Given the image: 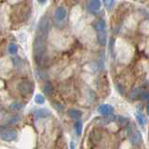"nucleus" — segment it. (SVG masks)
Returning a JSON list of instances; mask_svg holds the SVG:
<instances>
[{
	"label": "nucleus",
	"mask_w": 149,
	"mask_h": 149,
	"mask_svg": "<svg viewBox=\"0 0 149 149\" xmlns=\"http://www.w3.org/2000/svg\"><path fill=\"white\" fill-rule=\"evenodd\" d=\"M47 46L44 39V36L37 35L33 44V53L34 59L37 64H42L45 61Z\"/></svg>",
	"instance_id": "1"
},
{
	"label": "nucleus",
	"mask_w": 149,
	"mask_h": 149,
	"mask_svg": "<svg viewBox=\"0 0 149 149\" xmlns=\"http://www.w3.org/2000/svg\"><path fill=\"white\" fill-rule=\"evenodd\" d=\"M18 91L20 92V94L23 97H27L31 95L34 91V85L33 83L28 81V80H22L19 83V85L17 87Z\"/></svg>",
	"instance_id": "2"
},
{
	"label": "nucleus",
	"mask_w": 149,
	"mask_h": 149,
	"mask_svg": "<svg viewBox=\"0 0 149 149\" xmlns=\"http://www.w3.org/2000/svg\"><path fill=\"white\" fill-rule=\"evenodd\" d=\"M51 26H52V22L48 16L45 15L40 19L38 25H37V29L43 35H47L51 30Z\"/></svg>",
	"instance_id": "3"
},
{
	"label": "nucleus",
	"mask_w": 149,
	"mask_h": 149,
	"mask_svg": "<svg viewBox=\"0 0 149 149\" xmlns=\"http://www.w3.org/2000/svg\"><path fill=\"white\" fill-rule=\"evenodd\" d=\"M17 138V132L14 130H6L1 132V139L5 142H12Z\"/></svg>",
	"instance_id": "4"
},
{
	"label": "nucleus",
	"mask_w": 149,
	"mask_h": 149,
	"mask_svg": "<svg viewBox=\"0 0 149 149\" xmlns=\"http://www.w3.org/2000/svg\"><path fill=\"white\" fill-rule=\"evenodd\" d=\"M67 16L66 9L63 7H59L54 12V19L57 22H62L65 20V18Z\"/></svg>",
	"instance_id": "5"
},
{
	"label": "nucleus",
	"mask_w": 149,
	"mask_h": 149,
	"mask_svg": "<svg viewBox=\"0 0 149 149\" xmlns=\"http://www.w3.org/2000/svg\"><path fill=\"white\" fill-rule=\"evenodd\" d=\"M102 138V133L100 130L95 129L93 130L90 134V140L92 142V143H98Z\"/></svg>",
	"instance_id": "6"
},
{
	"label": "nucleus",
	"mask_w": 149,
	"mask_h": 149,
	"mask_svg": "<svg viewBox=\"0 0 149 149\" xmlns=\"http://www.w3.org/2000/svg\"><path fill=\"white\" fill-rule=\"evenodd\" d=\"M113 111H114L113 107L109 104H102L98 107V112H99L101 115L105 116H110L112 113H113Z\"/></svg>",
	"instance_id": "7"
},
{
	"label": "nucleus",
	"mask_w": 149,
	"mask_h": 149,
	"mask_svg": "<svg viewBox=\"0 0 149 149\" xmlns=\"http://www.w3.org/2000/svg\"><path fill=\"white\" fill-rule=\"evenodd\" d=\"M143 141V137H142V134L140 132L136 130L135 132H133L130 137V142L133 146H137V144H140Z\"/></svg>",
	"instance_id": "8"
},
{
	"label": "nucleus",
	"mask_w": 149,
	"mask_h": 149,
	"mask_svg": "<svg viewBox=\"0 0 149 149\" xmlns=\"http://www.w3.org/2000/svg\"><path fill=\"white\" fill-rule=\"evenodd\" d=\"M97 32V40L98 43L101 46H105L106 45V31L105 29H102Z\"/></svg>",
	"instance_id": "9"
},
{
	"label": "nucleus",
	"mask_w": 149,
	"mask_h": 149,
	"mask_svg": "<svg viewBox=\"0 0 149 149\" xmlns=\"http://www.w3.org/2000/svg\"><path fill=\"white\" fill-rule=\"evenodd\" d=\"M88 8H90V10L91 12H97L99 11L101 8H102V2L101 0H91L90 2V6H88Z\"/></svg>",
	"instance_id": "10"
},
{
	"label": "nucleus",
	"mask_w": 149,
	"mask_h": 149,
	"mask_svg": "<svg viewBox=\"0 0 149 149\" xmlns=\"http://www.w3.org/2000/svg\"><path fill=\"white\" fill-rule=\"evenodd\" d=\"M67 115L73 119H79L82 116V112L76 108H71L67 111Z\"/></svg>",
	"instance_id": "11"
},
{
	"label": "nucleus",
	"mask_w": 149,
	"mask_h": 149,
	"mask_svg": "<svg viewBox=\"0 0 149 149\" xmlns=\"http://www.w3.org/2000/svg\"><path fill=\"white\" fill-rule=\"evenodd\" d=\"M35 115L36 118H46L48 116H50V112L47 109H37L35 112Z\"/></svg>",
	"instance_id": "12"
},
{
	"label": "nucleus",
	"mask_w": 149,
	"mask_h": 149,
	"mask_svg": "<svg viewBox=\"0 0 149 149\" xmlns=\"http://www.w3.org/2000/svg\"><path fill=\"white\" fill-rule=\"evenodd\" d=\"M136 119H137V122L139 123V125L142 126V127H143V126L146 125V116L143 115V113H142L141 111H138L137 112V114H136Z\"/></svg>",
	"instance_id": "13"
},
{
	"label": "nucleus",
	"mask_w": 149,
	"mask_h": 149,
	"mask_svg": "<svg viewBox=\"0 0 149 149\" xmlns=\"http://www.w3.org/2000/svg\"><path fill=\"white\" fill-rule=\"evenodd\" d=\"M94 29L96 31H99L102 29H105V22L102 19H99L97 20L94 23Z\"/></svg>",
	"instance_id": "14"
},
{
	"label": "nucleus",
	"mask_w": 149,
	"mask_h": 149,
	"mask_svg": "<svg viewBox=\"0 0 149 149\" xmlns=\"http://www.w3.org/2000/svg\"><path fill=\"white\" fill-rule=\"evenodd\" d=\"M82 130H83V124L80 120L77 119L76 123H74V130H76V133L77 135H81L82 133Z\"/></svg>",
	"instance_id": "15"
},
{
	"label": "nucleus",
	"mask_w": 149,
	"mask_h": 149,
	"mask_svg": "<svg viewBox=\"0 0 149 149\" xmlns=\"http://www.w3.org/2000/svg\"><path fill=\"white\" fill-rule=\"evenodd\" d=\"M44 91L47 95H51L53 92V88L52 85L49 83V82H46L45 86H44Z\"/></svg>",
	"instance_id": "16"
},
{
	"label": "nucleus",
	"mask_w": 149,
	"mask_h": 149,
	"mask_svg": "<svg viewBox=\"0 0 149 149\" xmlns=\"http://www.w3.org/2000/svg\"><path fill=\"white\" fill-rule=\"evenodd\" d=\"M22 107H23V104H20V102H13V104L9 105V109L11 111H18V110L22 109Z\"/></svg>",
	"instance_id": "17"
},
{
	"label": "nucleus",
	"mask_w": 149,
	"mask_h": 149,
	"mask_svg": "<svg viewBox=\"0 0 149 149\" xmlns=\"http://www.w3.org/2000/svg\"><path fill=\"white\" fill-rule=\"evenodd\" d=\"M35 102L37 104H45V97L42 94H36L35 96Z\"/></svg>",
	"instance_id": "18"
},
{
	"label": "nucleus",
	"mask_w": 149,
	"mask_h": 149,
	"mask_svg": "<svg viewBox=\"0 0 149 149\" xmlns=\"http://www.w3.org/2000/svg\"><path fill=\"white\" fill-rule=\"evenodd\" d=\"M8 50L10 54H16L17 51H18V47L15 44H10L8 46Z\"/></svg>",
	"instance_id": "19"
},
{
	"label": "nucleus",
	"mask_w": 149,
	"mask_h": 149,
	"mask_svg": "<svg viewBox=\"0 0 149 149\" xmlns=\"http://www.w3.org/2000/svg\"><path fill=\"white\" fill-rule=\"evenodd\" d=\"M139 98H141V99L144 102H149V91H142Z\"/></svg>",
	"instance_id": "20"
},
{
	"label": "nucleus",
	"mask_w": 149,
	"mask_h": 149,
	"mask_svg": "<svg viewBox=\"0 0 149 149\" xmlns=\"http://www.w3.org/2000/svg\"><path fill=\"white\" fill-rule=\"evenodd\" d=\"M104 4H105L106 8H110L112 6H113V4H114V2H115V0H104Z\"/></svg>",
	"instance_id": "21"
},
{
	"label": "nucleus",
	"mask_w": 149,
	"mask_h": 149,
	"mask_svg": "<svg viewBox=\"0 0 149 149\" xmlns=\"http://www.w3.org/2000/svg\"><path fill=\"white\" fill-rule=\"evenodd\" d=\"M46 1H47V0H38V2L41 3V4H42V3H45Z\"/></svg>",
	"instance_id": "22"
},
{
	"label": "nucleus",
	"mask_w": 149,
	"mask_h": 149,
	"mask_svg": "<svg viewBox=\"0 0 149 149\" xmlns=\"http://www.w3.org/2000/svg\"><path fill=\"white\" fill-rule=\"evenodd\" d=\"M71 147H72V148H74V147H76V146L74 144V143H71Z\"/></svg>",
	"instance_id": "23"
},
{
	"label": "nucleus",
	"mask_w": 149,
	"mask_h": 149,
	"mask_svg": "<svg viewBox=\"0 0 149 149\" xmlns=\"http://www.w3.org/2000/svg\"><path fill=\"white\" fill-rule=\"evenodd\" d=\"M146 110H147V114L149 115V104H148L147 107H146Z\"/></svg>",
	"instance_id": "24"
},
{
	"label": "nucleus",
	"mask_w": 149,
	"mask_h": 149,
	"mask_svg": "<svg viewBox=\"0 0 149 149\" xmlns=\"http://www.w3.org/2000/svg\"><path fill=\"white\" fill-rule=\"evenodd\" d=\"M148 140H149V132H148Z\"/></svg>",
	"instance_id": "25"
}]
</instances>
